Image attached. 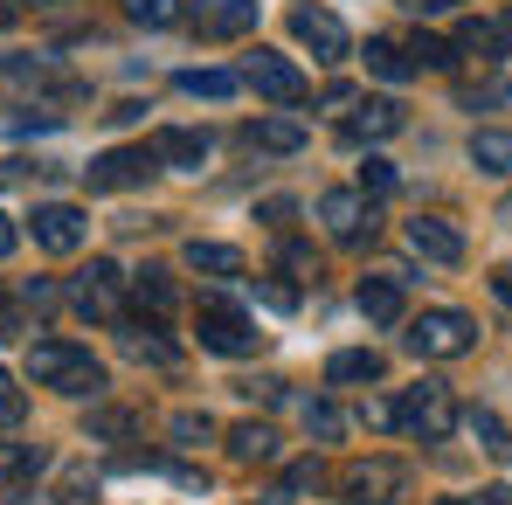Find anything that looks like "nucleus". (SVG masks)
Wrapping results in <instances>:
<instances>
[{"label":"nucleus","mask_w":512,"mask_h":505,"mask_svg":"<svg viewBox=\"0 0 512 505\" xmlns=\"http://www.w3.org/2000/svg\"><path fill=\"white\" fill-rule=\"evenodd\" d=\"M28 381L35 388H63V395H97L104 388V360H90V346H70V339H35L28 346Z\"/></svg>","instance_id":"nucleus-1"},{"label":"nucleus","mask_w":512,"mask_h":505,"mask_svg":"<svg viewBox=\"0 0 512 505\" xmlns=\"http://www.w3.org/2000/svg\"><path fill=\"white\" fill-rule=\"evenodd\" d=\"M194 333H201V346L208 353H222V360H250L256 353V319L243 312V305H229V298H201V312H194Z\"/></svg>","instance_id":"nucleus-2"},{"label":"nucleus","mask_w":512,"mask_h":505,"mask_svg":"<svg viewBox=\"0 0 512 505\" xmlns=\"http://www.w3.org/2000/svg\"><path fill=\"white\" fill-rule=\"evenodd\" d=\"M450 422H457V402H450L443 381H416V388L395 402V429H409V436H423V443H443Z\"/></svg>","instance_id":"nucleus-3"},{"label":"nucleus","mask_w":512,"mask_h":505,"mask_svg":"<svg viewBox=\"0 0 512 505\" xmlns=\"http://www.w3.org/2000/svg\"><path fill=\"white\" fill-rule=\"evenodd\" d=\"M478 346V326L464 319V312H423L416 326H409V353H423V360H464Z\"/></svg>","instance_id":"nucleus-4"},{"label":"nucleus","mask_w":512,"mask_h":505,"mask_svg":"<svg viewBox=\"0 0 512 505\" xmlns=\"http://www.w3.org/2000/svg\"><path fill=\"white\" fill-rule=\"evenodd\" d=\"M340 492H346V505H395V499H409V471L388 464V457H367V464L340 471Z\"/></svg>","instance_id":"nucleus-5"},{"label":"nucleus","mask_w":512,"mask_h":505,"mask_svg":"<svg viewBox=\"0 0 512 505\" xmlns=\"http://www.w3.org/2000/svg\"><path fill=\"white\" fill-rule=\"evenodd\" d=\"M243 84L256 97H270V104H305L312 84H305V70L291 63V56H277V49H256L250 63H243Z\"/></svg>","instance_id":"nucleus-6"},{"label":"nucleus","mask_w":512,"mask_h":505,"mask_svg":"<svg viewBox=\"0 0 512 505\" xmlns=\"http://www.w3.org/2000/svg\"><path fill=\"white\" fill-rule=\"evenodd\" d=\"M28 229H35V250L49 256H77L90 236V215L84 208H70V201H42L35 215H28Z\"/></svg>","instance_id":"nucleus-7"},{"label":"nucleus","mask_w":512,"mask_h":505,"mask_svg":"<svg viewBox=\"0 0 512 505\" xmlns=\"http://www.w3.org/2000/svg\"><path fill=\"white\" fill-rule=\"evenodd\" d=\"M153 167H160V153H153V146H111V153H97V160H90V187L125 194V187H146Z\"/></svg>","instance_id":"nucleus-8"},{"label":"nucleus","mask_w":512,"mask_h":505,"mask_svg":"<svg viewBox=\"0 0 512 505\" xmlns=\"http://www.w3.org/2000/svg\"><path fill=\"white\" fill-rule=\"evenodd\" d=\"M291 35H298L319 63H340L346 49H353V42H346V28H340V14H333V7H319V0H305V7L291 14Z\"/></svg>","instance_id":"nucleus-9"},{"label":"nucleus","mask_w":512,"mask_h":505,"mask_svg":"<svg viewBox=\"0 0 512 505\" xmlns=\"http://www.w3.org/2000/svg\"><path fill=\"white\" fill-rule=\"evenodd\" d=\"M118 291H125V270H118L111 256H97L84 277H77L70 305H77V319H111V312H118Z\"/></svg>","instance_id":"nucleus-10"},{"label":"nucleus","mask_w":512,"mask_h":505,"mask_svg":"<svg viewBox=\"0 0 512 505\" xmlns=\"http://www.w3.org/2000/svg\"><path fill=\"white\" fill-rule=\"evenodd\" d=\"M319 222H326L340 243H360V236H374V208H367L353 187H333V194H319Z\"/></svg>","instance_id":"nucleus-11"},{"label":"nucleus","mask_w":512,"mask_h":505,"mask_svg":"<svg viewBox=\"0 0 512 505\" xmlns=\"http://www.w3.org/2000/svg\"><path fill=\"white\" fill-rule=\"evenodd\" d=\"M395 132H402V104H395V97H367V104L340 125L346 146H374V139H395Z\"/></svg>","instance_id":"nucleus-12"},{"label":"nucleus","mask_w":512,"mask_h":505,"mask_svg":"<svg viewBox=\"0 0 512 505\" xmlns=\"http://www.w3.org/2000/svg\"><path fill=\"white\" fill-rule=\"evenodd\" d=\"M187 14H194V28H201V35H215V42L250 35V28H256V0H194Z\"/></svg>","instance_id":"nucleus-13"},{"label":"nucleus","mask_w":512,"mask_h":505,"mask_svg":"<svg viewBox=\"0 0 512 505\" xmlns=\"http://www.w3.org/2000/svg\"><path fill=\"white\" fill-rule=\"evenodd\" d=\"M409 250L429 256V263H464V229L443 222V215H416L409 222Z\"/></svg>","instance_id":"nucleus-14"},{"label":"nucleus","mask_w":512,"mask_h":505,"mask_svg":"<svg viewBox=\"0 0 512 505\" xmlns=\"http://www.w3.org/2000/svg\"><path fill=\"white\" fill-rule=\"evenodd\" d=\"M243 146H250V153H298V146H305V118H291V111L256 118L250 132H243Z\"/></svg>","instance_id":"nucleus-15"},{"label":"nucleus","mask_w":512,"mask_h":505,"mask_svg":"<svg viewBox=\"0 0 512 505\" xmlns=\"http://www.w3.org/2000/svg\"><path fill=\"white\" fill-rule=\"evenodd\" d=\"M388 374V360L374 353V346H353V353H333L326 360V381L333 388H367V381H381Z\"/></svg>","instance_id":"nucleus-16"},{"label":"nucleus","mask_w":512,"mask_h":505,"mask_svg":"<svg viewBox=\"0 0 512 505\" xmlns=\"http://www.w3.org/2000/svg\"><path fill=\"white\" fill-rule=\"evenodd\" d=\"M153 153H160L167 167L201 173V160H208V132H187V125H173V132H160V139H153Z\"/></svg>","instance_id":"nucleus-17"},{"label":"nucleus","mask_w":512,"mask_h":505,"mask_svg":"<svg viewBox=\"0 0 512 505\" xmlns=\"http://www.w3.org/2000/svg\"><path fill=\"white\" fill-rule=\"evenodd\" d=\"M229 450H236V464H277V429L270 422H236Z\"/></svg>","instance_id":"nucleus-18"},{"label":"nucleus","mask_w":512,"mask_h":505,"mask_svg":"<svg viewBox=\"0 0 512 505\" xmlns=\"http://www.w3.org/2000/svg\"><path fill=\"white\" fill-rule=\"evenodd\" d=\"M360 312H367L374 326H395V319H402V277H367V284H360Z\"/></svg>","instance_id":"nucleus-19"},{"label":"nucleus","mask_w":512,"mask_h":505,"mask_svg":"<svg viewBox=\"0 0 512 505\" xmlns=\"http://www.w3.org/2000/svg\"><path fill=\"white\" fill-rule=\"evenodd\" d=\"M187 270H201V277H243V250H229V243H187Z\"/></svg>","instance_id":"nucleus-20"},{"label":"nucleus","mask_w":512,"mask_h":505,"mask_svg":"<svg viewBox=\"0 0 512 505\" xmlns=\"http://www.w3.org/2000/svg\"><path fill=\"white\" fill-rule=\"evenodd\" d=\"M173 84L187 90V97H208V104H222V97H236V90H243V77H236V70H180Z\"/></svg>","instance_id":"nucleus-21"},{"label":"nucleus","mask_w":512,"mask_h":505,"mask_svg":"<svg viewBox=\"0 0 512 505\" xmlns=\"http://www.w3.org/2000/svg\"><path fill=\"white\" fill-rule=\"evenodd\" d=\"M464 429L478 436V450H485V457H499V464H512V429H506L499 416H492V409H471V416H464Z\"/></svg>","instance_id":"nucleus-22"},{"label":"nucleus","mask_w":512,"mask_h":505,"mask_svg":"<svg viewBox=\"0 0 512 505\" xmlns=\"http://www.w3.org/2000/svg\"><path fill=\"white\" fill-rule=\"evenodd\" d=\"M471 167L478 173H512V132H471Z\"/></svg>","instance_id":"nucleus-23"},{"label":"nucleus","mask_w":512,"mask_h":505,"mask_svg":"<svg viewBox=\"0 0 512 505\" xmlns=\"http://www.w3.org/2000/svg\"><path fill=\"white\" fill-rule=\"evenodd\" d=\"M367 70H374V77H388V84L416 77V63H409V49H402V42H367Z\"/></svg>","instance_id":"nucleus-24"},{"label":"nucleus","mask_w":512,"mask_h":505,"mask_svg":"<svg viewBox=\"0 0 512 505\" xmlns=\"http://www.w3.org/2000/svg\"><path fill=\"white\" fill-rule=\"evenodd\" d=\"M506 35H512V28H499V21H464V28H457V49H471V56H499Z\"/></svg>","instance_id":"nucleus-25"},{"label":"nucleus","mask_w":512,"mask_h":505,"mask_svg":"<svg viewBox=\"0 0 512 505\" xmlns=\"http://www.w3.org/2000/svg\"><path fill=\"white\" fill-rule=\"evenodd\" d=\"M132 291H139V305H146L153 319H167V312H173V284H167V270H139V277H132Z\"/></svg>","instance_id":"nucleus-26"},{"label":"nucleus","mask_w":512,"mask_h":505,"mask_svg":"<svg viewBox=\"0 0 512 505\" xmlns=\"http://www.w3.org/2000/svg\"><path fill=\"white\" fill-rule=\"evenodd\" d=\"M409 63H416V70H450V63H457V42H443V35H416V42H409Z\"/></svg>","instance_id":"nucleus-27"},{"label":"nucleus","mask_w":512,"mask_h":505,"mask_svg":"<svg viewBox=\"0 0 512 505\" xmlns=\"http://www.w3.org/2000/svg\"><path fill=\"white\" fill-rule=\"evenodd\" d=\"M305 429H312L319 443H340V436H346V416L333 409V402H305Z\"/></svg>","instance_id":"nucleus-28"},{"label":"nucleus","mask_w":512,"mask_h":505,"mask_svg":"<svg viewBox=\"0 0 512 505\" xmlns=\"http://www.w3.org/2000/svg\"><path fill=\"white\" fill-rule=\"evenodd\" d=\"M125 14L139 28H167V21H180V0H125Z\"/></svg>","instance_id":"nucleus-29"},{"label":"nucleus","mask_w":512,"mask_h":505,"mask_svg":"<svg viewBox=\"0 0 512 505\" xmlns=\"http://www.w3.org/2000/svg\"><path fill=\"white\" fill-rule=\"evenodd\" d=\"M208 436H215V416H201V409H180V416H173V443L194 450V443H208Z\"/></svg>","instance_id":"nucleus-30"},{"label":"nucleus","mask_w":512,"mask_h":505,"mask_svg":"<svg viewBox=\"0 0 512 505\" xmlns=\"http://www.w3.org/2000/svg\"><path fill=\"white\" fill-rule=\"evenodd\" d=\"M42 464V450L35 443H0V478H28Z\"/></svg>","instance_id":"nucleus-31"},{"label":"nucleus","mask_w":512,"mask_h":505,"mask_svg":"<svg viewBox=\"0 0 512 505\" xmlns=\"http://www.w3.org/2000/svg\"><path fill=\"white\" fill-rule=\"evenodd\" d=\"M21 416H28V395H21V381L0 367V429H14Z\"/></svg>","instance_id":"nucleus-32"},{"label":"nucleus","mask_w":512,"mask_h":505,"mask_svg":"<svg viewBox=\"0 0 512 505\" xmlns=\"http://www.w3.org/2000/svg\"><path fill=\"white\" fill-rule=\"evenodd\" d=\"M256 298H263L270 312H298V291H291V284H277V277H256Z\"/></svg>","instance_id":"nucleus-33"},{"label":"nucleus","mask_w":512,"mask_h":505,"mask_svg":"<svg viewBox=\"0 0 512 505\" xmlns=\"http://www.w3.org/2000/svg\"><path fill=\"white\" fill-rule=\"evenodd\" d=\"M360 194H395V167L388 160H367L360 167Z\"/></svg>","instance_id":"nucleus-34"},{"label":"nucleus","mask_w":512,"mask_h":505,"mask_svg":"<svg viewBox=\"0 0 512 505\" xmlns=\"http://www.w3.org/2000/svg\"><path fill=\"white\" fill-rule=\"evenodd\" d=\"M97 499V485H90L84 471H70V478H63V492H56V505H90Z\"/></svg>","instance_id":"nucleus-35"},{"label":"nucleus","mask_w":512,"mask_h":505,"mask_svg":"<svg viewBox=\"0 0 512 505\" xmlns=\"http://www.w3.org/2000/svg\"><path fill=\"white\" fill-rule=\"evenodd\" d=\"M21 305L49 312V305H56V284H49V277H28V284H21Z\"/></svg>","instance_id":"nucleus-36"},{"label":"nucleus","mask_w":512,"mask_h":505,"mask_svg":"<svg viewBox=\"0 0 512 505\" xmlns=\"http://www.w3.org/2000/svg\"><path fill=\"white\" fill-rule=\"evenodd\" d=\"M312 485H319V464H291V471H284V499H291V492H312Z\"/></svg>","instance_id":"nucleus-37"},{"label":"nucleus","mask_w":512,"mask_h":505,"mask_svg":"<svg viewBox=\"0 0 512 505\" xmlns=\"http://www.w3.org/2000/svg\"><path fill=\"white\" fill-rule=\"evenodd\" d=\"M7 339H21V305L0 291V346H7Z\"/></svg>","instance_id":"nucleus-38"},{"label":"nucleus","mask_w":512,"mask_h":505,"mask_svg":"<svg viewBox=\"0 0 512 505\" xmlns=\"http://www.w3.org/2000/svg\"><path fill=\"white\" fill-rule=\"evenodd\" d=\"M132 416H118V409H104V416H90V436H125Z\"/></svg>","instance_id":"nucleus-39"},{"label":"nucleus","mask_w":512,"mask_h":505,"mask_svg":"<svg viewBox=\"0 0 512 505\" xmlns=\"http://www.w3.org/2000/svg\"><path fill=\"white\" fill-rule=\"evenodd\" d=\"M464 104H506V84H471V90H464Z\"/></svg>","instance_id":"nucleus-40"},{"label":"nucleus","mask_w":512,"mask_h":505,"mask_svg":"<svg viewBox=\"0 0 512 505\" xmlns=\"http://www.w3.org/2000/svg\"><path fill=\"white\" fill-rule=\"evenodd\" d=\"M492 298L512 312V263H499V270H492Z\"/></svg>","instance_id":"nucleus-41"},{"label":"nucleus","mask_w":512,"mask_h":505,"mask_svg":"<svg viewBox=\"0 0 512 505\" xmlns=\"http://www.w3.org/2000/svg\"><path fill=\"white\" fill-rule=\"evenodd\" d=\"M284 263H291V270H298V277H312V270H319V263H312V256L298 250V243H284Z\"/></svg>","instance_id":"nucleus-42"},{"label":"nucleus","mask_w":512,"mask_h":505,"mask_svg":"<svg viewBox=\"0 0 512 505\" xmlns=\"http://www.w3.org/2000/svg\"><path fill=\"white\" fill-rule=\"evenodd\" d=\"M402 7H409V14H450L457 0H402Z\"/></svg>","instance_id":"nucleus-43"},{"label":"nucleus","mask_w":512,"mask_h":505,"mask_svg":"<svg viewBox=\"0 0 512 505\" xmlns=\"http://www.w3.org/2000/svg\"><path fill=\"white\" fill-rule=\"evenodd\" d=\"M14 243H21V229H14V222H7V215H0V263H7V256H14Z\"/></svg>","instance_id":"nucleus-44"},{"label":"nucleus","mask_w":512,"mask_h":505,"mask_svg":"<svg viewBox=\"0 0 512 505\" xmlns=\"http://www.w3.org/2000/svg\"><path fill=\"white\" fill-rule=\"evenodd\" d=\"M471 505H512V492H506V485H499V492H478V499H471Z\"/></svg>","instance_id":"nucleus-45"},{"label":"nucleus","mask_w":512,"mask_h":505,"mask_svg":"<svg viewBox=\"0 0 512 505\" xmlns=\"http://www.w3.org/2000/svg\"><path fill=\"white\" fill-rule=\"evenodd\" d=\"M0 28H14V7H7V0H0Z\"/></svg>","instance_id":"nucleus-46"},{"label":"nucleus","mask_w":512,"mask_h":505,"mask_svg":"<svg viewBox=\"0 0 512 505\" xmlns=\"http://www.w3.org/2000/svg\"><path fill=\"white\" fill-rule=\"evenodd\" d=\"M28 7H63V0H28Z\"/></svg>","instance_id":"nucleus-47"},{"label":"nucleus","mask_w":512,"mask_h":505,"mask_svg":"<svg viewBox=\"0 0 512 505\" xmlns=\"http://www.w3.org/2000/svg\"><path fill=\"white\" fill-rule=\"evenodd\" d=\"M0 505H35V499H0Z\"/></svg>","instance_id":"nucleus-48"},{"label":"nucleus","mask_w":512,"mask_h":505,"mask_svg":"<svg viewBox=\"0 0 512 505\" xmlns=\"http://www.w3.org/2000/svg\"><path fill=\"white\" fill-rule=\"evenodd\" d=\"M263 505H284V492H277V499H263Z\"/></svg>","instance_id":"nucleus-49"},{"label":"nucleus","mask_w":512,"mask_h":505,"mask_svg":"<svg viewBox=\"0 0 512 505\" xmlns=\"http://www.w3.org/2000/svg\"><path fill=\"white\" fill-rule=\"evenodd\" d=\"M443 505H464V499H443Z\"/></svg>","instance_id":"nucleus-50"},{"label":"nucleus","mask_w":512,"mask_h":505,"mask_svg":"<svg viewBox=\"0 0 512 505\" xmlns=\"http://www.w3.org/2000/svg\"><path fill=\"white\" fill-rule=\"evenodd\" d=\"M506 28H512V21H506Z\"/></svg>","instance_id":"nucleus-51"}]
</instances>
